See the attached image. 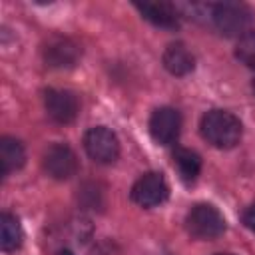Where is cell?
Here are the masks:
<instances>
[{
    "mask_svg": "<svg viewBox=\"0 0 255 255\" xmlns=\"http://www.w3.org/2000/svg\"><path fill=\"white\" fill-rule=\"evenodd\" d=\"M44 169L54 179H70L72 175H76L78 169L76 153L64 143H54L44 153Z\"/></svg>",
    "mask_w": 255,
    "mask_h": 255,
    "instance_id": "obj_8",
    "label": "cell"
},
{
    "mask_svg": "<svg viewBox=\"0 0 255 255\" xmlns=\"http://www.w3.org/2000/svg\"><path fill=\"white\" fill-rule=\"evenodd\" d=\"M235 56L239 58V62H243L247 68L255 70V30L245 32L235 48Z\"/></svg>",
    "mask_w": 255,
    "mask_h": 255,
    "instance_id": "obj_15",
    "label": "cell"
},
{
    "mask_svg": "<svg viewBox=\"0 0 255 255\" xmlns=\"http://www.w3.org/2000/svg\"><path fill=\"white\" fill-rule=\"evenodd\" d=\"M243 133L241 122L227 110H209L201 118V135L217 149H231Z\"/></svg>",
    "mask_w": 255,
    "mask_h": 255,
    "instance_id": "obj_1",
    "label": "cell"
},
{
    "mask_svg": "<svg viewBox=\"0 0 255 255\" xmlns=\"http://www.w3.org/2000/svg\"><path fill=\"white\" fill-rule=\"evenodd\" d=\"M181 131V116L175 108L161 106L149 118V133L159 145H171Z\"/></svg>",
    "mask_w": 255,
    "mask_h": 255,
    "instance_id": "obj_6",
    "label": "cell"
},
{
    "mask_svg": "<svg viewBox=\"0 0 255 255\" xmlns=\"http://www.w3.org/2000/svg\"><path fill=\"white\" fill-rule=\"evenodd\" d=\"M44 106L48 116L56 124H70L76 120L80 112L78 96L70 90H58V88H50L44 92Z\"/></svg>",
    "mask_w": 255,
    "mask_h": 255,
    "instance_id": "obj_7",
    "label": "cell"
},
{
    "mask_svg": "<svg viewBox=\"0 0 255 255\" xmlns=\"http://www.w3.org/2000/svg\"><path fill=\"white\" fill-rule=\"evenodd\" d=\"M80 58V48L70 38L54 36L44 46V60L50 68H72Z\"/></svg>",
    "mask_w": 255,
    "mask_h": 255,
    "instance_id": "obj_9",
    "label": "cell"
},
{
    "mask_svg": "<svg viewBox=\"0 0 255 255\" xmlns=\"http://www.w3.org/2000/svg\"><path fill=\"white\" fill-rule=\"evenodd\" d=\"M0 241H2V249L6 253L10 251H16L22 241H24V231H22V225L18 221L16 215L12 213H2L0 217Z\"/></svg>",
    "mask_w": 255,
    "mask_h": 255,
    "instance_id": "obj_13",
    "label": "cell"
},
{
    "mask_svg": "<svg viewBox=\"0 0 255 255\" xmlns=\"http://www.w3.org/2000/svg\"><path fill=\"white\" fill-rule=\"evenodd\" d=\"M173 165L177 167L181 179L185 181H195L199 171H201V157L191 151V149H185V147H179L175 149L173 153Z\"/></svg>",
    "mask_w": 255,
    "mask_h": 255,
    "instance_id": "obj_14",
    "label": "cell"
},
{
    "mask_svg": "<svg viewBox=\"0 0 255 255\" xmlns=\"http://www.w3.org/2000/svg\"><path fill=\"white\" fill-rule=\"evenodd\" d=\"M243 223L255 233V203H251V205L243 211Z\"/></svg>",
    "mask_w": 255,
    "mask_h": 255,
    "instance_id": "obj_16",
    "label": "cell"
},
{
    "mask_svg": "<svg viewBox=\"0 0 255 255\" xmlns=\"http://www.w3.org/2000/svg\"><path fill=\"white\" fill-rule=\"evenodd\" d=\"M58 255H74L70 249H62V251H58Z\"/></svg>",
    "mask_w": 255,
    "mask_h": 255,
    "instance_id": "obj_17",
    "label": "cell"
},
{
    "mask_svg": "<svg viewBox=\"0 0 255 255\" xmlns=\"http://www.w3.org/2000/svg\"><path fill=\"white\" fill-rule=\"evenodd\" d=\"M213 26L223 36H243L251 22V10L239 2H221L211 6Z\"/></svg>",
    "mask_w": 255,
    "mask_h": 255,
    "instance_id": "obj_3",
    "label": "cell"
},
{
    "mask_svg": "<svg viewBox=\"0 0 255 255\" xmlns=\"http://www.w3.org/2000/svg\"><path fill=\"white\" fill-rule=\"evenodd\" d=\"M135 8L139 14L149 20L151 24L159 28H177L179 26V12L173 4L169 2H137Z\"/></svg>",
    "mask_w": 255,
    "mask_h": 255,
    "instance_id": "obj_10",
    "label": "cell"
},
{
    "mask_svg": "<svg viewBox=\"0 0 255 255\" xmlns=\"http://www.w3.org/2000/svg\"><path fill=\"white\" fill-rule=\"evenodd\" d=\"M217 255H231V253H217Z\"/></svg>",
    "mask_w": 255,
    "mask_h": 255,
    "instance_id": "obj_19",
    "label": "cell"
},
{
    "mask_svg": "<svg viewBox=\"0 0 255 255\" xmlns=\"http://www.w3.org/2000/svg\"><path fill=\"white\" fill-rule=\"evenodd\" d=\"M169 195V185L165 177L157 171L143 173L131 187V199L139 207H155L161 205Z\"/></svg>",
    "mask_w": 255,
    "mask_h": 255,
    "instance_id": "obj_5",
    "label": "cell"
},
{
    "mask_svg": "<svg viewBox=\"0 0 255 255\" xmlns=\"http://www.w3.org/2000/svg\"><path fill=\"white\" fill-rule=\"evenodd\" d=\"M163 66L169 74L173 76H185L189 74L193 68H195V58L193 54L187 50L185 44L181 42H175V44H169L163 52Z\"/></svg>",
    "mask_w": 255,
    "mask_h": 255,
    "instance_id": "obj_11",
    "label": "cell"
},
{
    "mask_svg": "<svg viewBox=\"0 0 255 255\" xmlns=\"http://www.w3.org/2000/svg\"><path fill=\"white\" fill-rule=\"evenodd\" d=\"M185 227L195 239H215L225 231V219L211 203H197L185 217Z\"/></svg>",
    "mask_w": 255,
    "mask_h": 255,
    "instance_id": "obj_2",
    "label": "cell"
},
{
    "mask_svg": "<svg viewBox=\"0 0 255 255\" xmlns=\"http://www.w3.org/2000/svg\"><path fill=\"white\" fill-rule=\"evenodd\" d=\"M86 153L98 163H114L120 155V141L116 133L106 126H96L84 135Z\"/></svg>",
    "mask_w": 255,
    "mask_h": 255,
    "instance_id": "obj_4",
    "label": "cell"
},
{
    "mask_svg": "<svg viewBox=\"0 0 255 255\" xmlns=\"http://www.w3.org/2000/svg\"><path fill=\"white\" fill-rule=\"evenodd\" d=\"M251 90H253V94H255V78H253V82H251Z\"/></svg>",
    "mask_w": 255,
    "mask_h": 255,
    "instance_id": "obj_18",
    "label": "cell"
},
{
    "mask_svg": "<svg viewBox=\"0 0 255 255\" xmlns=\"http://www.w3.org/2000/svg\"><path fill=\"white\" fill-rule=\"evenodd\" d=\"M26 161V151L22 143L14 137H2L0 139V163H2V175H10L12 171L20 169Z\"/></svg>",
    "mask_w": 255,
    "mask_h": 255,
    "instance_id": "obj_12",
    "label": "cell"
}]
</instances>
